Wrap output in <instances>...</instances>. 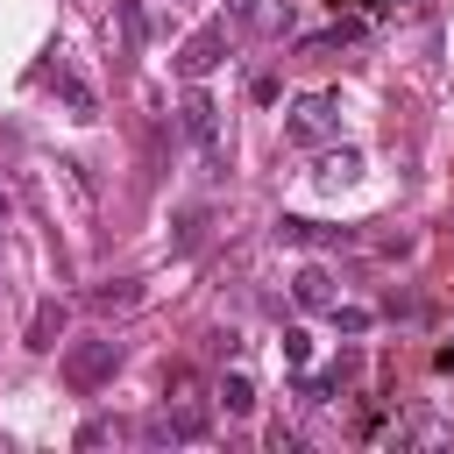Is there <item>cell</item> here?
Here are the masks:
<instances>
[{
  "mask_svg": "<svg viewBox=\"0 0 454 454\" xmlns=\"http://www.w3.org/2000/svg\"><path fill=\"white\" fill-rule=\"evenodd\" d=\"M57 333H64V305H35V319H28V348H57Z\"/></svg>",
  "mask_w": 454,
  "mask_h": 454,
  "instance_id": "cell-10",
  "label": "cell"
},
{
  "mask_svg": "<svg viewBox=\"0 0 454 454\" xmlns=\"http://www.w3.org/2000/svg\"><path fill=\"white\" fill-rule=\"evenodd\" d=\"M433 362H440V369H447V376H454V348H440V355H433Z\"/></svg>",
  "mask_w": 454,
  "mask_h": 454,
  "instance_id": "cell-16",
  "label": "cell"
},
{
  "mask_svg": "<svg viewBox=\"0 0 454 454\" xmlns=\"http://www.w3.org/2000/svg\"><path fill=\"white\" fill-rule=\"evenodd\" d=\"M348 376H355V355H340V362H333L326 376H305V397H312V404H326V397H333V390H340Z\"/></svg>",
  "mask_w": 454,
  "mask_h": 454,
  "instance_id": "cell-11",
  "label": "cell"
},
{
  "mask_svg": "<svg viewBox=\"0 0 454 454\" xmlns=\"http://www.w3.org/2000/svg\"><path fill=\"white\" fill-rule=\"evenodd\" d=\"M312 177H319L326 192H340V184H355V177H362V149H326Z\"/></svg>",
  "mask_w": 454,
  "mask_h": 454,
  "instance_id": "cell-8",
  "label": "cell"
},
{
  "mask_svg": "<svg viewBox=\"0 0 454 454\" xmlns=\"http://www.w3.org/2000/svg\"><path fill=\"white\" fill-rule=\"evenodd\" d=\"M291 298H298L305 312H333V277H326L319 262H305V270L291 277Z\"/></svg>",
  "mask_w": 454,
  "mask_h": 454,
  "instance_id": "cell-6",
  "label": "cell"
},
{
  "mask_svg": "<svg viewBox=\"0 0 454 454\" xmlns=\"http://www.w3.org/2000/svg\"><path fill=\"white\" fill-rule=\"evenodd\" d=\"M227 14H234V21H248V14H255V0H227Z\"/></svg>",
  "mask_w": 454,
  "mask_h": 454,
  "instance_id": "cell-15",
  "label": "cell"
},
{
  "mask_svg": "<svg viewBox=\"0 0 454 454\" xmlns=\"http://www.w3.org/2000/svg\"><path fill=\"white\" fill-rule=\"evenodd\" d=\"M114 369H121V340H71V348H64V383H71L78 397L99 390Z\"/></svg>",
  "mask_w": 454,
  "mask_h": 454,
  "instance_id": "cell-2",
  "label": "cell"
},
{
  "mask_svg": "<svg viewBox=\"0 0 454 454\" xmlns=\"http://www.w3.org/2000/svg\"><path fill=\"white\" fill-rule=\"evenodd\" d=\"M50 78H57V92H64L71 121H99V99H92V85H85V78H78V71H71L64 57H57V71H50Z\"/></svg>",
  "mask_w": 454,
  "mask_h": 454,
  "instance_id": "cell-5",
  "label": "cell"
},
{
  "mask_svg": "<svg viewBox=\"0 0 454 454\" xmlns=\"http://www.w3.org/2000/svg\"><path fill=\"white\" fill-rule=\"evenodd\" d=\"M220 397H227V411H255V383H248V376H227Z\"/></svg>",
  "mask_w": 454,
  "mask_h": 454,
  "instance_id": "cell-12",
  "label": "cell"
},
{
  "mask_svg": "<svg viewBox=\"0 0 454 454\" xmlns=\"http://www.w3.org/2000/svg\"><path fill=\"white\" fill-rule=\"evenodd\" d=\"M277 241H291V248H312V241H348L340 227H319V220H298V213H284L277 220Z\"/></svg>",
  "mask_w": 454,
  "mask_h": 454,
  "instance_id": "cell-9",
  "label": "cell"
},
{
  "mask_svg": "<svg viewBox=\"0 0 454 454\" xmlns=\"http://www.w3.org/2000/svg\"><path fill=\"white\" fill-rule=\"evenodd\" d=\"M284 135L298 149H333L340 142V99L333 92H298L291 114H284Z\"/></svg>",
  "mask_w": 454,
  "mask_h": 454,
  "instance_id": "cell-1",
  "label": "cell"
},
{
  "mask_svg": "<svg viewBox=\"0 0 454 454\" xmlns=\"http://www.w3.org/2000/svg\"><path fill=\"white\" fill-rule=\"evenodd\" d=\"M220 57H227V14H213V21H199V28H192V43L177 50V78H184V85H199Z\"/></svg>",
  "mask_w": 454,
  "mask_h": 454,
  "instance_id": "cell-3",
  "label": "cell"
},
{
  "mask_svg": "<svg viewBox=\"0 0 454 454\" xmlns=\"http://www.w3.org/2000/svg\"><path fill=\"white\" fill-rule=\"evenodd\" d=\"M376 7H397V0H376Z\"/></svg>",
  "mask_w": 454,
  "mask_h": 454,
  "instance_id": "cell-17",
  "label": "cell"
},
{
  "mask_svg": "<svg viewBox=\"0 0 454 454\" xmlns=\"http://www.w3.org/2000/svg\"><path fill=\"white\" fill-rule=\"evenodd\" d=\"M284 362H291V369H305V362H312V333H298V326H291V333H284Z\"/></svg>",
  "mask_w": 454,
  "mask_h": 454,
  "instance_id": "cell-14",
  "label": "cell"
},
{
  "mask_svg": "<svg viewBox=\"0 0 454 454\" xmlns=\"http://www.w3.org/2000/svg\"><path fill=\"white\" fill-rule=\"evenodd\" d=\"M149 433L163 440H206V404H177V411H163V419H149Z\"/></svg>",
  "mask_w": 454,
  "mask_h": 454,
  "instance_id": "cell-7",
  "label": "cell"
},
{
  "mask_svg": "<svg viewBox=\"0 0 454 454\" xmlns=\"http://www.w3.org/2000/svg\"><path fill=\"white\" fill-rule=\"evenodd\" d=\"M333 326H340V333H369L376 319H369L362 305H340V298H333Z\"/></svg>",
  "mask_w": 454,
  "mask_h": 454,
  "instance_id": "cell-13",
  "label": "cell"
},
{
  "mask_svg": "<svg viewBox=\"0 0 454 454\" xmlns=\"http://www.w3.org/2000/svg\"><path fill=\"white\" fill-rule=\"evenodd\" d=\"M177 121H184V135H192V142H199L206 156H220V106H213V99H206L199 85L184 92V106H177Z\"/></svg>",
  "mask_w": 454,
  "mask_h": 454,
  "instance_id": "cell-4",
  "label": "cell"
}]
</instances>
